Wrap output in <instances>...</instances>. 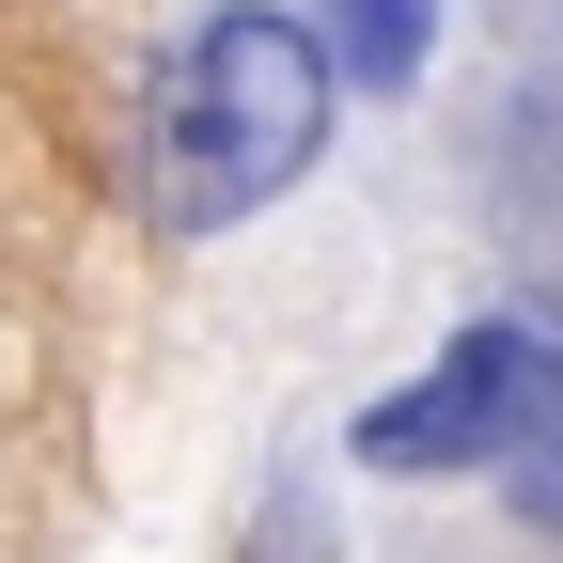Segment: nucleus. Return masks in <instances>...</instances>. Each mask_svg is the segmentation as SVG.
<instances>
[{
    "label": "nucleus",
    "mask_w": 563,
    "mask_h": 563,
    "mask_svg": "<svg viewBox=\"0 0 563 563\" xmlns=\"http://www.w3.org/2000/svg\"><path fill=\"white\" fill-rule=\"evenodd\" d=\"M532 422H548V329L532 313H485L407 391L361 407V470H485V454H517Z\"/></svg>",
    "instance_id": "nucleus-2"
},
{
    "label": "nucleus",
    "mask_w": 563,
    "mask_h": 563,
    "mask_svg": "<svg viewBox=\"0 0 563 563\" xmlns=\"http://www.w3.org/2000/svg\"><path fill=\"white\" fill-rule=\"evenodd\" d=\"M329 95H344V79H329L313 16L220 0V16L173 47V79H157V220H173V235L266 220V203L329 157Z\"/></svg>",
    "instance_id": "nucleus-1"
},
{
    "label": "nucleus",
    "mask_w": 563,
    "mask_h": 563,
    "mask_svg": "<svg viewBox=\"0 0 563 563\" xmlns=\"http://www.w3.org/2000/svg\"><path fill=\"white\" fill-rule=\"evenodd\" d=\"M313 47H329V79H422V47H439V0H329Z\"/></svg>",
    "instance_id": "nucleus-3"
}]
</instances>
